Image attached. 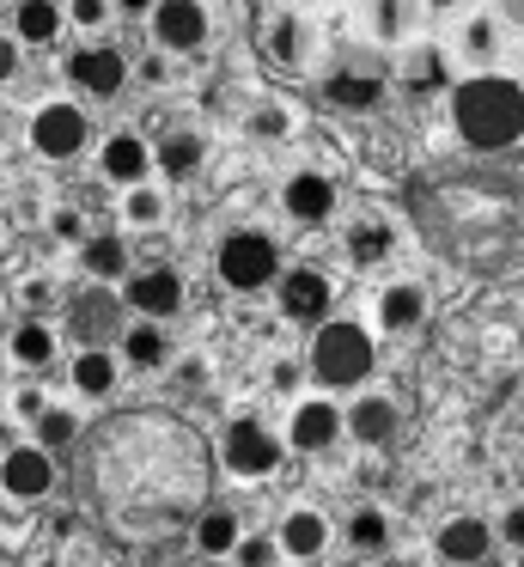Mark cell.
<instances>
[{
	"instance_id": "cell-1",
	"label": "cell",
	"mask_w": 524,
	"mask_h": 567,
	"mask_svg": "<svg viewBox=\"0 0 524 567\" xmlns=\"http://www.w3.org/2000/svg\"><path fill=\"white\" fill-rule=\"evenodd\" d=\"M458 128L470 147H512L524 135V92L506 80H470L458 92Z\"/></svg>"
},
{
	"instance_id": "cell-2",
	"label": "cell",
	"mask_w": 524,
	"mask_h": 567,
	"mask_svg": "<svg viewBox=\"0 0 524 567\" xmlns=\"http://www.w3.org/2000/svg\"><path fill=\"white\" fill-rule=\"evenodd\" d=\"M366 367H372V342H366V330H353V323H329V330L317 336V372H323L329 384L366 379Z\"/></svg>"
},
{
	"instance_id": "cell-3",
	"label": "cell",
	"mask_w": 524,
	"mask_h": 567,
	"mask_svg": "<svg viewBox=\"0 0 524 567\" xmlns=\"http://www.w3.org/2000/svg\"><path fill=\"white\" fill-rule=\"evenodd\" d=\"M219 275H226V287H238V293L275 281V245H268L263 233L226 238V245H219Z\"/></svg>"
},
{
	"instance_id": "cell-4",
	"label": "cell",
	"mask_w": 524,
	"mask_h": 567,
	"mask_svg": "<svg viewBox=\"0 0 524 567\" xmlns=\"http://www.w3.org/2000/svg\"><path fill=\"white\" fill-rule=\"evenodd\" d=\"M275 457H280V445L268 440L256 421H238V427L226 433V464L238 470V476H268V470H275Z\"/></svg>"
},
{
	"instance_id": "cell-5",
	"label": "cell",
	"mask_w": 524,
	"mask_h": 567,
	"mask_svg": "<svg viewBox=\"0 0 524 567\" xmlns=\"http://www.w3.org/2000/svg\"><path fill=\"white\" fill-rule=\"evenodd\" d=\"M31 141H37V153H80V141H85V116L73 111V104H43L37 111V128H31Z\"/></svg>"
},
{
	"instance_id": "cell-6",
	"label": "cell",
	"mask_w": 524,
	"mask_h": 567,
	"mask_svg": "<svg viewBox=\"0 0 524 567\" xmlns=\"http://www.w3.org/2000/svg\"><path fill=\"white\" fill-rule=\"evenodd\" d=\"M153 31L171 43V50H195V43L207 38V19H202L195 0H165V7L153 13Z\"/></svg>"
},
{
	"instance_id": "cell-7",
	"label": "cell",
	"mask_w": 524,
	"mask_h": 567,
	"mask_svg": "<svg viewBox=\"0 0 524 567\" xmlns=\"http://www.w3.org/2000/svg\"><path fill=\"white\" fill-rule=\"evenodd\" d=\"M49 482H55V470H49L43 452H12L7 464H0V488H7V494H24V501H31V494H43Z\"/></svg>"
},
{
	"instance_id": "cell-8",
	"label": "cell",
	"mask_w": 524,
	"mask_h": 567,
	"mask_svg": "<svg viewBox=\"0 0 524 567\" xmlns=\"http://www.w3.org/2000/svg\"><path fill=\"white\" fill-rule=\"evenodd\" d=\"M323 306H329L323 275L299 269V275H287V281H280V311H287V318H323Z\"/></svg>"
},
{
	"instance_id": "cell-9",
	"label": "cell",
	"mask_w": 524,
	"mask_h": 567,
	"mask_svg": "<svg viewBox=\"0 0 524 567\" xmlns=\"http://www.w3.org/2000/svg\"><path fill=\"white\" fill-rule=\"evenodd\" d=\"M177 299H183V287H177V275H165V269L141 275V281L129 287V306L146 311V318H165V311H177Z\"/></svg>"
},
{
	"instance_id": "cell-10",
	"label": "cell",
	"mask_w": 524,
	"mask_h": 567,
	"mask_svg": "<svg viewBox=\"0 0 524 567\" xmlns=\"http://www.w3.org/2000/svg\"><path fill=\"white\" fill-rule=\"evenodd\" d=\"M73 80H80L85 92H97V99H110V92L122 86V55H116V50H85V55H73Z\"/></svg>"
},
{
	"instance_id": "cell-11",
	"label": "cell",
	"mask_w": 524,
	"mask_h": 567,
	"mask_svg": "<svg viewBox=\"0 0 524 567\" xmlns=\"http://www.w3.org/2000/svg\"><path fill=\"white\" fill-rule=\"evenodd\" d=\"M329 208H336V189H329L323 177L305 172V177H292V184H287V214H292V220H323Z\"/></svg>"
},
{
	"instance_id": "cell-12",
	"label": "cell",
	"mask_w": 524,
	"mask_h": 567,
	"mask_svg": "<svg viewBox=\"0 0 524 567\" xmlns=\"http://www.w3.org/2000/svg\"><path fill=\"white\" fill-rule=\"evenodd\" d=\"M439 555L445 561H482L487 555V525L482 518H458V525L439 530Z\"/></svg>"
},
{
	"instance_id": "cell-13",
	"label": "cell",
	"mask_w": 524,
	"mask_h": 567,
	"mask_svg": "<svg viewBox=\"0 0 524 567\" xmlns=\"http://www.w3.org/2000/svg\"><path fill=\"white\" fill-rule=\"evenodd\" d=\"M336 427H341V421H336V409H329V403H305L299 415H292V445L317 452V445L336 440Z\"/></svg>"
},
{
	"instance_id": "cell-14",
	"label": "cell",
	"mask_w": 524,
	"mask_h": 567,
	"mask_svg": "<svg viewBox=\"0 0 524 567\" xmlns=\"http://www.w3.org/2000/svg\"><path fill=\"white\" fill-rule=\"evenodd\" d=\"M104 172L116 177V184H134V177L146 172V147H141L134 135H116V141L104 147Z\"/></svg>"
},
{
	"instance_id": "cell-15",
	"label": "cell",
	"mask_w": 524,
	"mask_h": 567,
	"mask_svg": "<svg viewBox=\"0 0 524 567\" xmlns=\"http://www.w3.org/2000/svg\"><path fill=\"white\" fill-rule=\"evenodd\" d=\"M353 433H360L366 445H378V440H390L397 433V409L384 403V396H366L360 409H353Z\"/></svg>"
},
{
	"instance_id": "cell-16",
	"label": "cell",
	"mask_w": 524,
	"mask_h": 567,
	"mask_svg": "<svg viewBox=\"0 0 524 567\" xmlns=\"http://www.w3.org/2000/svg\"><path fill=\"white\" fill-rule=\"evenodd\" d=\"M73 384H80L85 396H104L110 384H116V367H110V354H104V348H85V354L73 360Z\"/></svg>"
},
{
	"instance_id": "cell-17",
	"label": "cell",
	"mask_w": 524,
	"mask_h": 567,
	"mask_svg": "<svg viewBox=\"0 0 524 567\" xmlns=\"http://www.w3.org/2000/svg\"><path fill=\"white\" fill-rule=\"evenodd\" d=\"M73 311H80V318H73V330H80V342H92V348H97V336H110V323H116V306H110L104 293H85Z\"/></svg>"
},
{
	"instance_id": "cell-18",
	"label": "cell",
	"mask_w": 524,
	"mask_h": 567,
	"mask_svg": "<svg viewBox=\"0 0 524 567\" xmlns=\"http://www.w3.org/2000/svg\"><path fill=\"white\" fill-rule=\"evenodd\" d=\"M280 543H287L292 555H317V549H323V518H317V513H292L287 530H280Z\"/></svg>"
},
{
	"instance_id": "cell-19",
	"label": "cell",
	"mask_w": 524,
	"mask_h": 567,
	"mask_svg": "<svg viewBox=\"0 0 524 567\" xmlns=\"http://www.w3.org/2000/svg\"><path fill=\"white\" fill-rule=\"evenodd\" d=\"M158 165H165L171 177H189L195 165H202V141H195V135H171L165 147H158Z\"/></svg>"
},
{
	"instance_id": "cell-20",
	"label": "cell",
	"mask_w": 524,
	"mask_h": 567,
	"mask_svg": "<svg viewBox=\"0 0 524 567\" xmlns=\"http://www.w3.org/2000/svg\"><path fill=\"white\" fill-rule=\"evenodd\" d=\"M378 311H384V323H390V330H409V323L421 318V293H414V287H390V293H384V306H378Z\"/></svg>"
},
{
	"instance_id": "cell-21",
	"label": "cell",
	"mask_w": 524,
	"mask_h": 567,
	"mask_svg": "<svg viewBox=\"0 0 524 567\" xmlns=\"http://www.w3.org/2000/svg\"><path fill=\"white\" fill-rule=\"evenodd\" d=\"M122 348H129V360H134V367H158V360H165V336H158L153 323H134V330H129V342H122Z\"/></svg>"
},
{
	"instance_id": "cell-22",
	"label": "cell",
	"mask_w": 524,
	"mask_h": 567,
	"mask_svg": "<svg viewBox=\"0 0 524 567\" xmlns=\"http://www.w3.org/2000/svg\"><path fill=\"white\" fill-rule=\"evenodd\" d=\"M55 25H61V13L49 7V0H24V13H19V31L31 43H43V38H55Z\"/></svg>"
},
{
	"instance_id": "cell-23",
	"label": "cell",
	"mask_w": 524,
	"mask_h": 567,
	"mask_svg": "<svg viewBox=\"0 0 524 567\" xmlns=\"http://www.w3.org/2000/svg\"><path fill=\"white\" fill-rule=\"evenodd\" d=\"M49 348H55V342H49V330H37V323H24V330L12 336V354H19L24 367H43V360H49Z\"/></svg>"
},
{
	"instance_id": "cell-24",
	"label": "cell",
	"mask_w": 524,
	"mask_h": 567,
	"mask_svg": "<svg viewBox=\"0 0 524 567\" xmlns=\"http://www.w3.org/2000/svg\"><path fill=\"white\" fill-rule=\"evenodd\" d=\"M195 537H202V549L219 555V549H232V543H238V525H232V513H207Z\"/></svg>"
},
{
	"instance_id": "cell-25",
	"label": "cell",
	"mask_w": 524,
	"mask_h": 567,
	"mask_svg": "<svg viewBox=\"0 0 524 567\" xmlns=\"http://www.w3.org/2000/svg\"><path fill=\"white\" fill-rule=\"evenodd\" d=\"M329 99H336V104H372V99H378V80L336 74V80H329Z\"/></svg>"
},
{
	"instance_id": "cell-26",
	"label": "cell",
	"mask_w": 524,
	"mask_h": 567,
	"mask_svg": "<svg viewBox=\"0 0 524 567\" xmlns=\"http://www.w3.org/2000/svg\"><path fill=\"white\" fill-rule=\"evenodd\" d=\"M85 269L92 275H122V245L116 238H92V245H85Z\"/></svg>"
},
{
	"instance_id": "cell-27",
	"label": "cell",
	"mask_w": 524,
	"mask_h": 567,
	"mask_svg": "<svg viewBox=\"0 0 524 567\" xmlns=\"http://www.w3.org/2000/svg\"><path fill=\"white\" fill-rule=\"evenodd\" d=\"M384 245H390V233H378V226H366V233H353V257H360V262L384 257Z\"/></svg>"
},
{
	"instance_id": "cell-28",
	"label": "cell",
	"mask_w": 524,
	"mask_h": 567,
	"mask_svg": "<svg viewBox=\"0 0 524 567\" xmlns=\"http://www.w3.org/2000/svg\"><path fill=\"white\" fill-rule=\"evenodd\" d=\"M353 543H360V549H378V543H384V518L360 513V518H353Z\"/></svg>"
},
{
	"instance_id": "cell-29",
	"label": "cell",
	"mask_w": 524,
	"mask_h": 567,
	"mask_svg": "<svg viewBox=\"0 0 524 567\" xmlns=\"http://www.w3.org/2000/svg\"><path fill=\"white\" fill-rule=\"evenodd\" d=\"M37 427H43V445H68L73 440V415H61V409H55V415H43Z\"/></svg>"
},
{
	"instance_id": "cell-30",
	"label": "cell",
	"mask_w": 524,
	"mask_h": 567,
	"mask_svg": "<svg viewBox=\"0 0 524 567\" xmlns=\"http://www.w3.org/2000/svg\"><path fill=\"white\" fill-rule=\"evenodd\" d=\"M238 561H244V567H268V561H275V543L250 537V543H244V549H238Z\"/></svg>"
},
{
	"instance_id": "cell-31",
	"label": "cell",
	"mask_w": 524,
	"mask_h": 567,
	"mask_svg": "<svg viewBox=\"0 0 524 567\" xmlns=\"http://www.w3.org/2000/svg\"><path fill=\"white\" fill-rule=\"evenodd\" d=\"M275 55H287V62H292V55H299V25H292V19H287V25L275 31Z\"/></svg>"
},
{
	"instance_id": "cell-32",
	"label": "cell",
	"mask_w": 524,
	"mask_h": 567,
	"mask_svg": "<svg viewBox=\"0 0 524 567\" xmlns=\"http://www.w3.org/2000/svg\"><path fill=\"white\" fill-rule=\"evenodd\" d=\"M129 214H134V220H158V196H146V189H134Z\"/></svg>"
},
{
	"instance_id": "cell-33",
	"label": "cell",
	"mask_w": 524,
	"mask_h": 567,
	"mask_svg": "<svg viewBox=\"0 0 524 567\" xmlns=\"http://www.w3.org/2000/svg\"><path fill=\"white\" fill-rule=\"evenodd\" d=\"M73 19H80V25H97V19H104V0H73Z\"/></svg>"
},
{
	"instance_id": "cell-34",
	"label": "cell",
	"mask_w": 524,
	"mask_h": 567,
	"mask_svg": "<svg viewBox=\"0 0 524 567\" xmlns=\"http://www.w3.org/2000/svg\"><path fill=\"white\" fill-rule=\"evenodd\" d=\"M470 50L487 55V50H494V31H487V25H470Z\"/></svg>"
},
{
	"instance_id": "cell-35",
	"label": "cell",
	"mask_w": 524,
	"mask_h": 567,
	"mask_svg": "<svg viewBox=\"0 0 524 567\" xmlns=\"http://www.w3.org/2000/svg\"><path fill=\"white\" fill-rule=\"evenodd\" d=\"M506 537H512V543H524V506H512V518H506Z\"/></svg>"
},
{
	"instance_id": "cell-36",
	"label": "cell",
	"mask_w": 524,
	"mask_h": 567,
	"mask_svg": "<svg viewBox=\"0 0 524 567\" xmlns=\"http://www.w3.org/2000/svg\"><path fill=\"white\" fill-rule=\"evenodd\" d=\"M12 68H19V55H12V43H7V38H0V80H7V74H12Z\"/></svg>"
},
{
	"instance_id": "cell-37",
	"label": "cell",
	"mask_w": 524,
	"mask_h": 567,
	"mask_svg": "<svg viewBox=\"0 0 524 567\" xmlns=\"http://www.w3.org/2000/svg\"><path fill=\"white\" fill-rule=\"evenodd\" d=\"M122 7H134V13H141V7H146V0H122Z\"/></svg>"
},
{
	"instance_id": "cell-38",
	"label": "cell",
	"mask_w": 524,
	"mask_h": 567,
	"mask_svg": "<svg viewBox=\"0 0 524 567\" xmlns=\"http://www.w3.org/2000/svg\"><path fill=\"white\" fill-rule=\"evenodd\" d=\"M439 7H445V0H439Z\"/></svg>"
}]
</instances>
